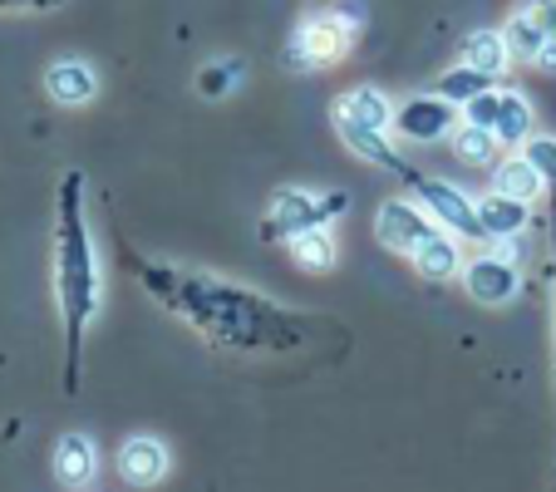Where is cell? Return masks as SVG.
I'll list each match as a JSON object with an SVG mask.
<instances>
[{
	"label": "cell",
	"mask_w": 556,
	"mask_h": 492,
	"mask_svg": "<svg viewBox=\"0 0 556 492\" xmlns=\"http://www.w3.org/2000/svg\"><path fill=\"white\" fill-rule=\"evenodd\" d=\"M124 256L138 272V286L222 355H295L311 345L315 320L305 311H291L252 286L222 281L212 272H188V266L157 262V256H138L134 247H124Z\"/></svg>",
	"instance_id": "obj_1"
},
{
	"label": "cell",
	"mask_w": 556,
	"mask_h": 492,
	"mask_svg": "<svg viewBox=\"0 0 556 492\" xmlns=\"http://www.w3.org/2000/svg\"><path fill=\"white\" fill-rule=\"evenodd\" d=\"M54 301H60L64 320V394H79L89 325L104 301V276H99L85 207V173H64L54 188Z\"/></svg>",
	"instance_id": "obj_2"
},
{
	"label": "cell",
	"mask_w": 556,
	"mask_h": 492,
	"mask_svg": "<svg viewBox=\"0 0 556 492\" xmlns=\"http://www.w3.org/2000/svg\"><path fill=\"white\" fill-rule=\"evenodd\" d=\"M355 30L359 15H345V5H326L305 25H295L291 45H286V64L291 70H330L355 50Z\"/></svg>",
	"instance_id": "obj_3"
},
{
	"label": "cell",
	"mask_w": 556,
	"mask_h": 492,
	"mask_svg": "<svg viewBox=\"0 0 556 492\" xmlns=\"http://www.w3.org/2000/svg\"><path fill=\"white\" fill-rule=\"evenodd\" d=\"M400 178L409 182V192L424 202V207L439 217V227H448L453 237H463V241H488V231H483V217H478V198H468V192H458L453 182H443V178H429V173H419V168H409L404 163L400 168Z\"/></svg>",
	"instance_id": "obj_4"
},
{
	"label": "cell",
	"mask_w": 556,
	"mask_h": 492,
	"mask_svg": "<svg viewBox=\"0 0 556 492\" xmlns=\"http://www.w3.org/2000/svg\"><path fill=\"white\" fill-rule=\"evenodd\" d=\"M350 207L345 192H301V188H281L271 198V212L262 217V237L266 241H291L295 231L336 222Z\"/></svg>",
	"instance_id": "obj_5"
},
{
	"label": "cell",
	"mask_w": 556,
	"mask_h": 492,
	"mask_svg": "<svg viewBox=\"0 0 556 492\" xmlns=\"http://www.w3.org/2000/svg\"><path fill=\"white\" fill-rule=\"evenodd\" d=\"M463 118H472V124H483L488 134L497 138L503 148H522L527 138H532V104H527L517 89H483V94L472 99V104H463Z\"/></svg>",
	"instance_id": "obj_6"
},
{
	"label": "cell",
	"mask_w": 556,
	"mask_h": 492,
	"mask_svg": "<svg viewBox=\"0 0 556 492\" xmlns=\"http://www.w3.org/2000/svg\"><path fill=\"white\" fill-rule=\"evenodd\" d=\"M439 231V217H433L429 207H424L419 198H394L384 202V207L375 212V237L379 247H389V252H400V256H414L424 247V241Z\"/></svg>",
	"instance_id": "obj_7"
},
{
	"label": "cell",
	"mask_w": 556,
	"mask_h": 492,
	"mask_svg": "<svg viewBox=\"0 0 556 492\" xmlns=\"http://www.w3.org/2000/svg\"><path fill=\"white\" fill-rule=\"evenodd\" d=\"M463 104H453V99H443L439 89L433 94H419V99H404L400 109H394V134L409 138V143H443V138L453 134V128L463 124Z\"/></svg>",
	"instance_id": "obj_8"
},
{
	"label": "cell",
	"mask_w": 556,
	"mask_h": 492,
	"mask_svg": "<svg viewBox=\"0 0 556 492\" xmlns=\"http://www.w3.org/2000/svg\"><path fill=\"white\" fill-rule=\"evenodd\" d=\"M463 286L478 305H507L517 291H522V272H517L513 256L493 252V256H478V262L463 266Z\"/></svg>",
	"instance_id": "obj_9"
},
{
	"label": "cell",
	"mask_w": 556,
	"mask_h": 492,
	"mask_svg": "<svg viewBox=\"0 0 556 492\" xmlns=\"http://www.w3.org/2000/svg\"><path fill=\"white\" fill-rule=\"evenodd\" d=\"M118 472H124L128 488H153V482L168 478V443L153 439V433H134L118 449Z\"/></svg>",
	"instance_id": "obj_10"
},
{
	"label": "cell",
	"mask_w": 556,
	"mask_h": 492,
	"mask_svg": "<svg viewBox=\"0 0 556 492\" xmlns=\"http://www.w3.org/2000/svg\"><path fill=\"white\" fill-rule=\"evenodd\" d=\"M45 89H50L54 104L79 109L99 94V74L89 60H54L50 70H45Z\"/></svg>",
	"instance_id": "obj_11"
},
{
	"label": "cell",
	"mask_w": 556,
	"mask_h": 492,
	"mask_svg": "<svg viewBox=\"0 0 556 492\" xmlns=\"http://www.w3.org/2000/svg\"><path fill=\"white\" fill-rule=\"evenodd\" d=\"M50 468H54V482H60V488H89L99 472V453L85 433H64V439L54 443Z\"/></svg>",
	"instance_id": "obj_12"
},
{
	"label": "cell",
	"mask_w": 556,
	"mask_h": 492,
	"mask_svg": "<svg viewBox=\"0 0 556 492\" xmlns=\"http://www.w3.org/2000/svg\"><path fill=\"white\" fill-rule=\"evenodd\" d=\"M478 217H483L488 241H507V237H517V231L532 222V202L507 198V192L493 188L488 198H478Z\"/></svg>",
	"instance_id": "obj_13"
},
{
	"label": "cell",
	"mask_w": 556,
	"mask_h": 492,
	"mask_svg": "<svg viewBox=\"0 0 556 492\" xmlns=\"http://www.w3.org/2000/svg\"><path fill=\"white\" fill-rule=\"evenodd\" d=\"M493 188L497 192H507V198H522V202H536L552 182L542 178V168H536L532 157L517 148L513 157H497V168H493Z\"/></svg>",
	"instance_id": "obj_14"
},
{
	"label": "cell",
	"mask_w": 556,
	"mask_h": 492,
	"mask_svg": "<svg viewBox=\"0 0 556 492\" xmlns=\"http://www.w3.org/2000/svg\"><path fill=\"white\" fill-rule=\"evenodd\" d=\"M409 262H414V272L429 276V281H448V276H458V266H463V262H458V241H453L448 227L433 231V237L424 241V247L409 256Z\"/></svg>",
	"instance_id": "obj_15"
},
{
	"label": "cell",
	"mask_w": 556,
	"mask_h": 492,
	"mask_svg": "<svg viewBox=\"0 0 556 492\" xmlns=\"http://www.w3.org/2000/svg\"><path fill=\"white\" fill-rule=\"evenodd\" d=\"M448 143H453V153H458V163H468V168H497V153H503V143H497L483 124H472V118H463V124L453 128Z\"/></svg>",
	"instance_id": "obj_16"
},
{
	"label": "cell",
	"mask_w": 556,
	"mask_h": 492,
	"mask_svg": "<svg viewBox=\"0 0 556 492\" xmlns=\"http://www.w3.org/2000/svg\"><path fill=\"white\" fill-rule=\"evenodd\" d=\"M336 114L359 118V124H369V128L394 124V104H389V94L384 89H375V85H359V89H350L345 99H336Z\"/></svg>",
	"instance_id": "obj_17"
},
{
	"label": "cell",
	"mask_w": 556,
	"mask_h": 492,
	"mask_svg": "<svg viewBox=\"0 0 556 492\" xmlns=\"http://www.w3.org/2000/svg\"><path fill=\"white\" fill-rule=\"evenodd\" d=\"M291 256L295 266H305V272H330L336 266V237H330V222H320V227H305L291 237Z\"/></svg>",
	"instance_id": "obj_18"
},
{
	"label": "cell",
	"mask_w": 556,
	"mask_h": 492,
	"mask_svg": "<svg viewBox=\"0 0 556 492\" xmlns=\"http://www.w3.org/2000/svg\"><path fill=\"white\" fill-rule=\"evenodd\" d=\"M463 60L472 64V70H483V74H503L507 64H513V50H507V35L503 30H478L463 40Z\"/></svg>",
	"instance_id": "obj_19"
},
{
	"label": "cell",
	"mask_w": 556,
	"mask_h": 492,
	"mask_svg": "<svg viewBox=\"0 0 556 492\" xmlns=\"http://www.w3.org/2000/svg\"><path fill=\"white\" fill-rule=\"evenodd\" d=\"M483 89H493V74L472 70L468 60H458V64H453V70L439 79V94L453 99V104H472V99L483 94Z\"/></svg>",
	"instance_id": "obj_20"
},
{
	"label": "cell",
	"mask_w": 556,
	"mask_h": 492,
	"mask_svg": "<svg viewBox=\"0 0 556 492\" xmlns=\"http://www.w3.org/2000/svg\"><path fill=\"white\" fill-rule=\"evenodd\" d=\"M237 74H242V64H237V60H231V64H207V70L198 74V89L207 99H217V94H227V89L237 85Z\"/></svg>",
	"instance_id": "obj_21"
},
{
	"label": "cell",
	"mask_w": 556,
	"mask_h": 492,
	"mask_svg": "<svg viewBox=\"0 0 556 492\" xmlns=\"http://www.w3.org/2000/svg\"><path fill=\"white\" fill-rule=\"evenodd\" d=\"M522 153L532 157L536 168H542V178H546V182H552V188H556V138H542V134H532V138H527V143H522Z\"/></svg>",
	"instance_id": "obj_22"
},
{
	"label": "cell",
	"mask_w": 556,
	"mask_h": 492,
	"mask_svg": "<svg viewBox=\"0 0 556 492\" xmlns=\"http://www.w3.org/2000/svg\"><path fill=\"white\" fill-rule=\"evenodd\" d=\"M522 11L532 15V21L556 40V0H522Z\"/></svg>",
	"instance_id": "obj_23"
},
{
	"label": "cell",
	"mask_w": 556,
	"mask_h": 492,
	"mask_svg": "<svg viewBox=\"0 0 556 492\" xmlns=\"http://www.w3.org/2000/svg\"><path fill=\"white\" fill-rule=\"evenodd\" d=\"M64 0H0V15H15V11H60Z\"/></svg>",
	"instance_id": "obj_24"
},
{
	"label": "cell",
	"mask_w": 556,
	"mask_h": 492,
	"mask_svg": "<svg viewBox=\"0 0 556 492\" xmlns=\"http://www.w3.org/2000/svg\"><path fill=\"white\" fill-rule=\"evenodd\" d=\"M552 217H556V198H552Z\"/></svg>",
	"instance_id": "obj_25"
}]
</instances>
